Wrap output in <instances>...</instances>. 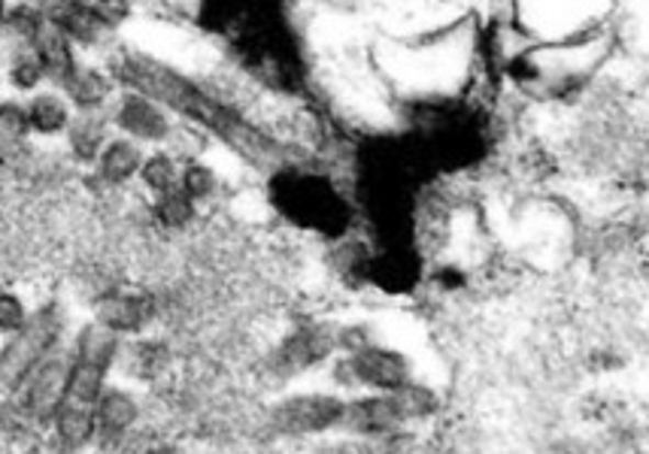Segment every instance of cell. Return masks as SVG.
<instances>
[{
  "label": "cell",
  "instance_id": "cell-22",
  "mask_svg": "<svg viewBox=\"0 0 649 454\" xmlns=\"http://www.w3.org/2000/svg\"><path fill=\"white\" fill-rule=\"evenodd\" d=\"M31 127H27L25 103L19 101H0V149L19 146L27 139Z\"/></svg>",
  "mask_w": 649,
  "mask_h": 454
},
{
  "label": "cell",
  "instance_id": "cell-6",
  "mask_svg": "<svg viewBox=\"0 0 649 454\" xmlns=\"http://www.w3.org/2000/svg\"><path fill=\"white\" fill-rule=\"evenodd\" d=\"M277 201L286 206L294 218L301 222H332L334 215H340V201L334 197V191L313 177H292L280 179L277 185Z\"/></svg>",
  "mask_w": 649,
  "mask_h": 454
},
{
  "label": "cell",
  "instance_id": "cell-18",
  "mask_svg": "<svg viewBox=\"0 0 649 454\" xmlns=\"http://www.w3.org/2000/svg\"><path fill=\"white\" fill-rule=\"evenodd\" d=\"M43 25H46L43 7H34V3H15V7H7V15H3L0 31L10 39H15V46H31V39L37 37V31Z\"/></svg>",
  "mask_w": 649,
  "mask_h": 454
},
{
  "label": "cell",
  "instance_id": "cell-11",
  "mask_svg": "<svg viewBox=\"0 0 649 454\" xmlns=\"http://www.w3.org/2000/svg\"><path fill=\"white\" fill-rule=\"evenodd\" d=\"M143 158L146 155H143L141 143L127 137H110L103 143L101 155L94 158V170L107 185H125L131 179H137Z\"/></svg>",
  "mask_w": 649,
  "mask_h": 454
},
{
  "label": "cell",
  "instance_id": "cell-9",
  "mask_svg": "<svg viewBox=\"0 0 649 454\" xmlns=\"http://www.w3.org/2000/svg\"><path fill=\"white\" fill-rule=\"evenodd\" d=\"M31 52L37 55L40 67H43V76L49 79L52 86H58V89L64 86V79L79 67L77 46L64 37L58 27H52L49 22L40 27L37 37L31 39Z\"/></svg>",
  "mask_w": 649,
  "mask_h": 454
},
{
  "label": "cell",
  "instance_id": "cell-14",
  "mask_svg": "<svg viewBox=\"0 0 649 454\" xmlns=\"http://www.w3.org/2000/svg\"><path fill=\"white\" fill-rule=\"evenodd\" d=\"M25 115L31 134L58 137L70 125L74 110H70V103L64 101V94H58V91H34L31 101L25 103Z\"/></svg>",
  "mask_w": 649,
  "mask_h": 454
},
{
  "label": "cell",
  "instance_id": "cell-10",
  "mask_svg": "<svg viewBox=\"0 0 649 454\" xmlns=\"http://www.w3.org/2000/svg\"><path fill=\"white\" fill-rule=\"evenodd\" d=\"M64 101L70 103V110L89 113V110H103L113 98V76H107L98 67L79 64L74 73L64 79L61 86Z\"/></svg>",
  "mask_w": 649,
  "mask_h": 454
},
{
  "label": "cell",
  "instance_id": "cell-1",
  "mask_svg": "<svg viewBox=\"0 0 649 454\" xmlns=\"http://www.w3.org/2000/svg\"><path fill=\"white\" fill-rule=\"evenodd\" d=\"M64 333V313L55 303H46L43 309L31 313L22 328L7 337L3 349H0V388L3 391H15L25 376L46 361Z\"/></svg>",
  "mask_w": 649,
  "mask_h": 454
},
{
  "label": "cell",
  "instance_id": "cell-8",
  "mask_svg": "<svg viewBox=\"0 0 649 454\" xmlns=\"http://www.w3.org/2000/svg\"><path fill=\"white\" fill-rule=\"evenodd\" d=\"M43 13H46V22L58 27L74 46H94L110 31L91 10L89 0H49Z\"/></svg>",
  "mask_w": 649,
  "mask_h": 454
},
{
  "label": "cell",
  "instance_id": "cell-19",
  "mask_svg": "<svg viewBox=\"0 0 649 454\" xmlns=\"http://www.w3.org/2000/svg\"><path fill=\"white\" fill-rule=\"evenodd\" d=\"M137 179L146 185V191H153L155 197H161V194H167V191H174L179 185V167L177 161H174V155H167V151L146 155Z\"/></svg>",
  "mask_w": 649,
  "mask_h": 454
},
{
  "label": "cell",
  "instance_id": "cell-25",
  "mask_svg": "<svg viewBox=\"0 0 649 454\" xmlns=\"http://www.w3.org/2000/svg\"><path fill=\"white\" fill-rule=\"evenodd\" d=\"M155 213H158V218H161L167 227H182L191 218V213H194V203H191L182 191L174 189L158 197Z\"/></svg>",
  "mask_w": 649,
  "mask_h": 454
},
{
  "label": "cell",
  "instance_id": "cell-15",
  "mask_svg": "<svg viewBox=\"0 0 649 454\" xmlns=\"http://www.w3.org/2000/svg\"><path fill=\"white\" fill-rule=\"evenodd\" d=\"M149 318H153V303L137 294H115L98 306V325L110 328L119 337L141 330Z\"/></svg>",
  "mask_w": 649,
  "mask_h": 454
},
{
  "label": "cell",
  "instance_id": "cell-12",
  "mask_svg": "<svg viewBox=\"0 0 649 454\" xmlns=\"http://www.w3.org/2000/svg\"><path fill=\"white\" fill-rule=\"evenodd\" d=\"M110 115L103 110H89V113H77L70 118V125L64 130L67 146L74 151V158L82 164H94V158L101 155L103 143L110 139Z\"/></svg>",
  "mask_w": 649,
  "mask_h": 454
},
{
  "label": "cell",
  "instance_id": "cell-2",
  "mask_svg": "<svg viewBox=\"0 0 649 454\" xmlns=\"http://www.w3.org/2000/svg\"><path fill=\"white\" fill-rule=\"evenodd\" d=\"M337 382L373 388L377 394H392L410 382V364L401 352L382 345H361L344 364H337Z\"/></svg>",
  "mask_w": 649,
  "mask_h": 454
},
{
  "label": "cell",
  "instance_id": "cell-23",
  "mask_svg": "<svg viewBox=\"0 0 649 454\" xmlns=\"http://www.w3.org/2000/svg\"><path fill=\"white\" fill-rule=\"evenodd\" d=\"M191 203H201L210 197V191L216 189V177L210 173V167L204 164H189L186 170H179V185H177Z\"/></svg>",
  "mask_w": 649,
  "mask_h": 454
},
{
  "label": "cell",
  "instance_id": "cell-4",
  "mask_svg": "<svg viewBox=\"0 0 649 454\" xmlns=\"http://www.w3.org/2000/svg\"><path fill=\"white\" fill-rule=\"evenodd\" d=\"M67 373H70V354H61L58 349L40 361L25 382L15 388L19 397V409L25 412L31 421L46 424L55 416V409L64 404V391H67Z\"/></svg>",
  "mask_w": 649,
  "mask_h": 454
},
{
  "label": "cell",
  "instance_id": "cell-5",
  "mask_svg": "<svg viewBox=\"0 0 649 454\" xmlns=\"http://www.w3.org/2000/svg\"><path fill=\"white\" fill-rule=\"evenodd\" d=\"M110 125L122 130V137L134 143H165L170 137V118L165 106H158L153 98L141 91H125L110 110Z\"/></svg>",
  "mask_w": 649,
  "mask_h": 454
},
{
  "label": "cell",
  "instance_id": "cell-24",
  "mask_svg": "<svg viewBox=\"0 0 649 454\" xmlns=\"http://www.w3.org/2000/svg\"><path fill=\"white\" fill-rule=\"evenodd\" d=\"M395 397H398V404H401V409H404V418H407V421L432 416L434 409H437V397H434L428 388L413 385V382H407L404 388H398Z\"/></svg>",
  "mask_w": 649,
  "mask_h": 454
},
{
  "label": "cell",
  "instance_id": "cell-13",
  "mask_svg": "<svg viewBox=\"0 0 649 454\" xmlns=\"http://www.w3.org/2000/svg\"><path fill=\"white\" fill-rule=\"evenodd\" d=\"M141 406L122 388H103L94 404V428L101 436H122L137 424Z\"/></svg>",
  "mask_w": 649,
  "mask_h": 454
},
{
  "label": "cell",
  "instance_id": "cell-7",
  "mask_svg": "<svg viewBox=\"0 0 649 454\" xmlns=\"http://www.w3.org/2000/svg\"><path fill=\"white\" fill-rule=\"evenodd\" d=\"M404 409L398 404L395 391L392 394H373V397H361L346 404L340 428L358 436H380V433H392L404 424Z\"/></svg>",
  "mask_w": 649,
  "mask_h": 454
},
{
  "label": "cell",
  "instance_id": "cell-27",
  "mask_svg": "<svg viewBox=\"0 0 649 454\" xmlns=\"http://www.w3.org/2000/svg\"><path fill=\"white\" fill-rule=\"evenodd\" d=\"M143 454H182L179 449H174V445H155V449H146Z\"/></svg>",
  "mask_w": 649,
  "mask_h": 454
},
{
  "label": "cell",
  "instance_id": "cell-21",
  "mask_svg": "<svg viewBox=\"0 0 649 454\" xmlns=\"http://www.w3.org/2000/svg\"><path fill=\"white\" fill-rule=\"evenodd\" d=\"M328 352V340L318 337V333H301L294 337L286 349H282V366L286 370H301V366L313 364V361H322Z\"/></svg>",
  "mask_w": 649,
  "mask_h": 454
},
{
  "label": "cell",
  "instance_id": "cell-3",
  "mask_svg": "<svg viewBox=\"0 0 649 454\" xmlns=\"http://www.w3.org/2000/svg\"><path fill=\"white\" fill-rule=\"evenodd\" d=\"M346 400L334 394H298L270 412V428L286 436H310L340 428Z\"/></svg>",
  "mask_w": 649,
  "mask_h": 454
},
{
  "label": "cell",
  "instance_id": "cell-26",
  "mask_svg": "<svg viewBox=\"0 0 649 454\" xmlns=\"http://www.w3.org/2000/svg\"><path fill=\"white\" fill-rule=\"evenodd\" d=\"M27 306L19 294H10V291H0V337H10L15 330L22 328L27 321Z\"/></svg>",
  "mask_w": 649,
  "mask_h": 454
},
{
  "label": "cell",
  "instance_id": "cell-17",
  "mask_svg": "<svg viewBox=\"0 0 649 454\" xmlns=\"http://www.w3.org/2000/svg\"><path fill=\"white\" fill-rule=\"evenodd\" d=\"M52 430H55V440H58L64 452H79V449H86L98 436L94 409L61 404L55 409V416H52Z\"/></svg>",
  "mask_w": 649,
  "mask_h": 454
},
{
  "label": "cell",
  "instance_id": "cell-28",
  "mask_svg": "<svg viewBox=\"0 0 649 454\" xmlns=\"http://www.w3.org/2000/svg\"><path fill=\"white\" fill-rule=\"evenodd\" d=\"M7 7H10V3H7V0H0V25H3V15H7Z\"/></svg>",
  "mask_w": 649,
  "mask_h": 454
},
{
  "label": "cell",
  "instance_id": "cell-20",
  "mask_svg": "<svg viewBox=\"0 0 649 454\" xmlns=\"http://www.w3.org/2000/svg\"><path fill=\"white\" fill-rule=\"evenodd\" d=\"M7 82L15 91H25V94H34L46 82L43 67H40L37 55L31 52V46H15L13 55H10V64H7Z\"/></svg>",
  "mask_w": 649,
  "mask_h": 454
},
{
  "label": "cell",
  "instance_id": "cell-16",
  "mask_svg": "<svg viewBox=\"0 0 649 454\" xmlns=\"http://www.w3.org/2000/svg\"><path fill=\"white\" fill-rule=\"evenodd\" d=\"M107 373H110V366L98 364V361H89V357L70 354V373H67L64 404L94 409L98 397H101V391L107 388Z\"/></svg>",
  "mask_w": 649,
  "mask_h": 454
}]
</instances>
